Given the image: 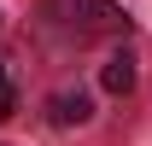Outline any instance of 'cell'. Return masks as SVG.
<instances>
[{
  "label": "cell",
  "mask_w": 152,
  "mask_h": 146,
  "mask_svg": "<svg viewBox=\"0 0 152 146\" xmlns=\"http://www.w3.org/2000/svg\"><path fill=\"white\" fill-rule=\"evenodd\" d=\"M53 6V18L76 35H123L129 29V12L117 6V0H47Z\"/></svg>",
  "instance_id": "obj_1"
},
{
  "label": "cell",
  "mask_w": 152,
  "mask_h": 146,
  "mask_svg": "<svg viewBox=\"0 0 152 146\" xmlns=\"http://www.w3.org/2000/svg\"><path fill=\"white\" fill-rule=\"evenodd\" d=\"M47 117H53L58 128H82L88 117H94V99H88L82 88H64V93H53V99H47Z\"/></svg>",
  "instance_id": "obj_2"
},
{
  "label": "cell",
  "mask_w": 152,
  "mask_h": 146,
  "mask_svg": "<svg viewBox=\"0 0 152 146\" xmlns=\"http://www.w3.org/2000/svg\"><path fill=\"white\" fill-rule=\"evenodd\" d=\"M99 88L105 93H129L134 88V58L129 53H111L105 64H99Z\"/></svg>",
  "instance_id": "obj_3"
},
{
  "label": "cell",
  "mask_w": 152,
  "mask_h": 146,
  "mask_svg": "<svg viewBox=\"0 0 152 146\" xmlns=\"http://www.w3.org/2000/svg\"><path fill=\"white\" fill-rule=\"evenodd\" d=\"M0 88H6V64H0Z\"/></svg>",
  "instance_id": "obj_5"
},
{
  "label": "cell",
  "mask_w": 152,
  "mask_h": 146,
  "mask_svg": "<svg viewBox=\"0 0 152 146\" xmlns=\"http://www.w3.org/2000/svg\"><path fill=\"white\" fill-rule=\"evenodd\" d=\"M12 111H18V93H12V88H0V123H6Z\"/></svg>",
  "instance_id": "obj_4"
}]
</instances>
